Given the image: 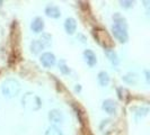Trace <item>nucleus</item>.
I'll return each instance as SVG.
<instances>
[{
  "mask_svg": "<svg viewBox=\"0 0 150 135\" xmlns=\"http://www.w3.org/2000/svg\"><path fill=\"white\" fill-rule=\"evenodd\" d=\"M41 63L44 65L45 68H52L55 64V55L51 52H44L42 53L41 58H40Z\"/></svg>",
  "mask_w": 150,
  "mask_h": 135,
  "instance_id": "nucleus-5",
  "label": "nucleus"
},
{
  "mask_svg": "<svg viewBox=\"0 0 150 135\" xmlns=\"http://www.w3.org/2000/svg\"><path fill=\"white\" fill-rule=\"evenodd\" d=\"M22 106L30 112H36L42 106V100L35 94L26 92L22 97Z\"/></svg>",
  "mask_w": 150,
  "mask_h": 135,
  "instance_id": "nucleus-2",
  "label": "nucleus"
},
{
  "mask_svg": "<svg viewBox=\"0 0 150 135\" xmlns=\"http://www.w3.org/2000/svg\"><path fill=\"white\" fill-rule=\"evenodd\" d=\"M94 36L97 39V42L99 44L105 47V50L111 49L113 46L112 39L110 37V35L106 33V30H95V32H94Z\"/></svg>",
  "mask_w": 150,
  "mask_h": 135,
  "instance_id": "nucleus-4",
  "label": "nucleus"
},
{
  "mask_svg": "<svg viewBox=\"0 0 150 135\" xmlns=\"http://www.w3.org/2000/svg\"><path fill=\"white\" fill-rule=\"evenodd\" d=\"M123 80L129 84H134V83L138 82V77L133 72H129L123 77Z\"/></svg>",
  "mask_w": 150,
  "mask_h": 135,
  "instance_id": "nucleus-15",
  "label": "nucleus"
},
{
  "mask_svg": "<svg viewBox=\"0 0 150 135\" xmlns=\"http://www.w3.org/2000/svg\"><path fill=\"white\" fill-rule=\"evenodd\" d=\"M83 59H85V62H86L89 67H94V65L97 63L96 54L93 52L91 50H85V51H83Z\"/></svg>",
  "mask_w": 150,
  "mask_h": 135,
  "instance_id": "nucleus-8",
  "label": "nucleus"
},
{
  "mask_svg": "<svg viewBox=\"0 0 150 135\" xmlns=\"http://www.w3.org/2000/svg\"><path fill=\"white\" fill-rule=\"evenodd\" d=\"M40 41L43 43V45H44L45 47H49L51 45V43H52V37L49 34H43L41 36V38H40Z\"/></svg>",
  "mask_w": 150,
  "mask_h": 135,
  "instance_id": "nucleus-18",
  "label": "nucleus"
},
{
  "mask_svg": "<svg viewBox=\"0 0 150 135\" xmlns=\"http://www.w3.org/2000/svg\"><path fill=\"white\" fill-rule=\"evenodd\" d=\"M64 30H66L67 34H69V35H74L75 34L76 30H77V22H76L75 18L69 17V18L66 19V22H64Z\"/></svg>",
  "mask_w": 150,
  "mask_h": 135,
  "instance_id": "nucleus-9",
  "label": "nucleus"
},
{
  "mask_svg": "<svg viewBox=\"0 0 150 135\" xmlns=\"http://www.w3.org/2000/svg\"><path fill=\"white\" fill-rule=\"evenodd\" d=\"M114 24L112 26V33L114 37L116 38L120 43H127L128 42V24L124 17L116 13L113 16Z\"/></svg>",
  "mask_w": 150,
  "mask_h": 135,
  "instance_id": "nucleus-1",
  "label": "nucleus"
},
{
  "mask_svg": "<svg viewBox=\"0 0 150 135\" xmlns=\"http://www.w3.org/2000/svg\"><path fill=\"white\" fill-rule=\"evenodd\" d=\"M97 79H98V83L102 87H106L110 83V75H108V73L106 71H100L97 75Z\"/></svg>",
  "mask_w": 150,
  "mask_h": 135,
  "instance_id": "nucleus-14",
  "label": "nucleus"
},
{
  "mask_svg": "<svg viewBox=\"0 0 150 135\" xmlns=\"http://www.w3.org/2000/svg\"><path fill=\"white\" fill-rule=\"evenodd\" d=\"M148 112H149V108L148 107H141V108H139L138 112H135V118L137 120L142 118V117H144L148 114Z\"/></svg>",
  "mask_w": 150,
  "mask_h": 135,
  "instance_id": "nucleus-17",
  "label": "nucleus"
},
{
  "mask_svg": "<svg viewBox=\"0 0 150 135\" xmlns=\"http://www.w3.org/2000/svg\"><path fill=\"white\" fill-rule=\"evenodd\" d=\"M45 15L47 16V17H50V18L57 19V18H59V17L61 16V11L57 6L49 5V6L45 7Z\"/></svg>",
  "mask_w": 150,
  "mask_h": 135,
  "instance_id": "nucleus-11",
  "label": "nucleus"
},
{
  "mask_svg": "<svg viewBox=\"0 0 150 135\" xmlns=\"http://www.w3.org/2000/svg\"><path fill=\"white\" fill-rule=\"evenodd\" d=\"M45 135H63V133H62V131L58 126L52 125V126L47 127L46 132H45Z\"/></svg>",
  "mask_w": 150,
  "mask_h": 135,
  "instance_id": "nucleus-16",
  "label": "nucleus"
},
{
  "mask_svg": "<svg viewBox=\"0 0 150 135\" xmlns=\"http://www.w3.org/2000/svg\"><path fill=\"white\" fill-rule=\"evenodd\" d=\"M105 54L106 56H107V59L110 60V62L112 63L113 65H117L119 64L120 60H119V56H117V54H116V52L114 50L107 49V50H105Z\"/></svg>",
  "mask_w": 150,
  "mask_h": 135,
  "instance_id": "nucleus-13",
  "label": "nucleus"
},
{
  "mask_svg": "<svg viewBox=\"0 0 150 135\" xmlns=\"http://www.w3.org/2000/svg\"><path fill=\"white\" fill-rule=\"evenodd\" d=\"M30 30H33L34 33H41L42 30H44V20L41 17H35L32 24H30Z\"/></svg>",
  "mask_w": 150,
  "mask_h": 135,
  "instance_id": "nucleus-10",
  "label": "nucleus"
},
{
  "mask_svg": "<svg viewBox=\"0 0 150 135\" xmlns=\"http://www.w3.org/2000/svg\"><path fill=\"white\" fill-rule=\"evenodd\" d=\"M30 52L33 53V54H38V53H41L44 50L45 46L40 39H33L30 45Z\"/></svg>",
  "mask_w": 150,
  "mask_h": 135,
  "instance_id": "nucleus-12",
  "label": "nucleus"
},
{
  "mask_svg": "<svg viewBox=\"0 0 150 135\" xmlns=\"http://www.w3.org/2000/svg\"><path fill=\"white\" fill-rule=\"evenodd\" d=\"M49 120L55 126V125L62 124L63 120H64V117H63V114L61 112V110H59V109H52V110L49 112Z\"/></svg>",
  "mask_w": 150,
  "mask_h": 135,
  "instance_id": "nucleus-6",
  "label": "nucleus"
},
{
  "mask_svg": "<svg viewBox=\"0 0 150 135\" xmlns=\"http://www.w3.org/2000/svg\"><path fill=\"white\" fill-rule=\"evenodd\" d=\"M146 79H147V81L149 82V71H146Z\"/></svg>",
  "mask_w": 150,
  "mask_h": 135,
  "instance_id": "nucleus-21",
  "label": "nucleus"
},
{
  "mask_svg": "<svg viewBox=\"0 0 150 135\" xmlns=\"http://www.w3.org/2000/svg\"><path fill=\"white\" fill-rule=\"evenodd\" d=\"M120 4L123 8H130L133 6V1H125L124 0V1H120Z\"/></svg>",
  "mask_w": 150,
  "mask_h": 135,
  "instance_id": "nucleus-20",
  "label": "nucleus"
},
{
  "mask_svg": "<svg viewBox=\"0 0 150 135\" xmlns=\"http://www.w3.org/2000/svg\"><path fill=\"white\" fill-rule=\"evenodd\" d=\"M21 91V84L16 79H7L1 86V92L6 98L16 97Z\"/></svg>",
  "mask_w": 150,
  "mask_h": 135,
  "instance_id": "nucleus-3",
  "label": "nucleus"
},
{
  "mask_svg": "<svg viewBox=\"0 0 150 135\" xmlns=\"http://www.w3.org/2000/svg\"><path fill=\"white\" fill-rule=\"evenodd\" d=\"M102 108H103V110H105L107 114L113 115V114H115V112H116L117 105H116V103H115L113 99H106V100L103 101Z\"/></svg>",
  "mask_w": 150,
  "mask_h": 135,
  "instance_id": "nucleus-7",
  "label": "nucleus"
},
{
  "mask_svg": "<svg viewBox=\"0 0 150 135\" xmlns=\"http://www.w3.org/2000/svg\"><path fill=\"white\" fill-rule=\"evenodd\" d=\"M59 69H60V71L63 75H69V73H70V69H69L68 65L66 64V61L64 60H61L60 62H59Z\"/></svg>",
  "mask_w": 150,
  "mask_h": 135,
  "instance_id": "nucleus-19",
  "label": "nucleus"
}]
</instances>
